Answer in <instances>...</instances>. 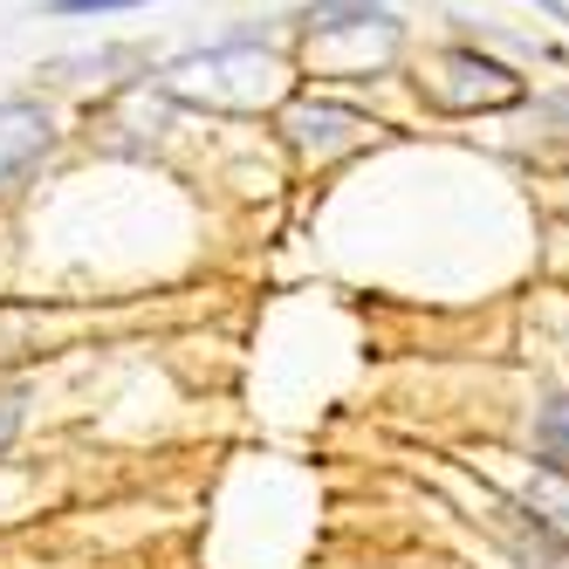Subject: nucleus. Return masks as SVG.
Here are the masks:
<instances>
[{
    "label": "nucleus",
    "mask_w": 569,
    "mask_h": 569,
    "mask_svg": "<svg viewBox=\"0 0 569 569\" xmlns=\"http://www.w3.org/2000/svg\"><path fill=\"white\" fill-rule=\"evenodd\" d=\"M49 144H56V124H49V110H42V103H28V97H0V192L21 186L34 166H42Z\"/></svg>",
    "instance_id": "nucleus-1"
},
{
    "label": "nucleus",
    "mask_w": 569,
    "mask_h": 569,
    "mask_svg": "<svg viewBox=\"0 0 569 569\" xmlns=\"http://www.w3.org/2000/svg\"><path fill=\"white\" fill-rule=\"evenodd\" d=\"M281 131H289V144L302 158H330L343 144H357L363 131H378L363 110H343V103H296L289 117H281Z\"/></svg>",
    "instance_id": "nucleus-2"
},
{
    "label": "nucleus",
    "mask_w": 569,
    "mask_h": 569,
    "mask_svg": "<svg viewBox=\"0 0 569 569\" xmlns=\"http://www.w3.org/2000/svg\"><path fill=\"white\" fill-rule=\"evenodd\" d=\"M302 28H309V34H350V28H391V8H385V0H316V8H302Z\"/></svg>",
    "instance_id": "nucleus-3"
},
{
    "label": "nucleus",
    "mask_w": 569,
    "mask_h": 569,
    "mask_svg": "<svg viewBox=\"0 0 569 569\" xmlns=\"http://www.w3.org/2000/svg\"><path fill=\"white\" fill-rule=\"evenodd\" d=\"M536 460L569 480V391H549L536 412Z\"/></svg>",
    "instance_id": "nucleus-4"
},
{
    "label": "nucleus",
    "mask_w": 569,
    "mask_h": 569,
    "mask_svg": "<svg viewBox=\"0 0 569 569\" xmlns=\"http://www.w3.org/2000/svg\"><path fill=\"white\" fill-rule=\"evenodd\" d=\"M21 412H28V391H21V378H0V453L14 446V432H21Z\"/></svg>",
    "instance_id": "nucleus-5"
},
{
    "label": "nucleus",
    "mask_w": 569,
    "mask_h": 569,
    "mask_svg": "<svg viewBox=\"0 0 569 569\" xmlns=\"http://www.w3.org/2000/svg\"><path fill=\"white\" fill-rule=\"evenodd\" d=\"M144 8V0H49V14H124Z\"/></svg>",
    "instance_id": "nucleus-6"
},
{
    "label": "nucleus",
    "mask_w": 569,
    "mask_h": 569,
    "mask_svg": "<svg viewBox=\"0 0 569 569\" xmlns=\"http://www.w3.org/2000/svg\"><path fill=\"white\" fill-rule=\"evenodd\" d=\"M542 8H562V0H542Z\"/></svg>",
    "instance_id": "nucleus-7"
}]
</instances>
